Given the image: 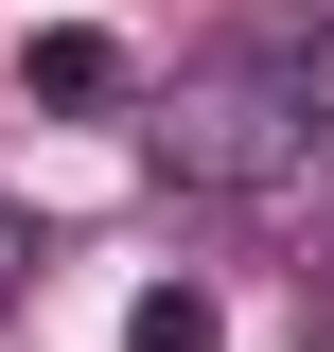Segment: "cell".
<instances>
[{"instance_id":"obj_2","label":"cell","mask_w":334,"mask_h":352,"mask_svg":"<svg viewBox=\"0 0 334 352\" xmlns=\"http://www.w3.org/2000/svg\"><path fill=\"white\" fill-rule=\"evenodd\" d=\"M18 88H36V106H124V36H88V18H53V36L18 53Z\"/></svg>"},{"instance_id":"obj_1","label":"cell","mask_w":334,"mask_h":352,"mask_svg":"<svg viewBox=\"0 0 334 352\" xmlns=\"http://www.w3.org/2000/svg\"><path fill=\"white\" fill-rule=\"evenodd\" d=\"M317 141H334V36H299V18L211 36L194 71L141 106V159H159L176 194H282Z\"/></svg>"},{"instance_id":"obj_3","label":"cell","mask_w":334,"mask_h":352,"mask_svg":"<svg viewBox=\"0 0 334 352\" xmlns=\"http://www.w3.org/2000/svg\"><path fill=\"white\" fill-rule=\"evenodd\" d=\"M124 352H229V300H211V282H141Z\"/></svg>"},{"instance_id":"obj_4","label":"cell","mask_w":334,"mask_h":352,"mask_svg":"<svg viewBox=\"0 0 334 352\" xmlns=\"http://www.w3.org/2000/svg\"><path fill=\"white\" fill-rule=\"evenodd\" d=\"M36 264H53V229H36V212H18V194H0V317L36 300Z\"/></svg>"}]
</instances>
